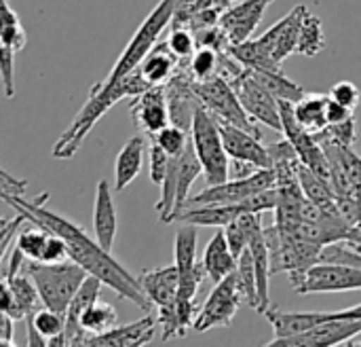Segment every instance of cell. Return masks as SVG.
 <instances>
[{"label":"cell","instance_id":"d4e9b609","mask_svg":"<svg viewBox=\"0 0 361 347\" xmlns=\"http://www.w3.org/2000/svg\"><path fill=\"white\" fill-rule=\"evenodd\" d=\"M298 178H300V184H302V191L305 195L315 201L317 206H322L324 210H330V212H338V199H336V191L332 187V182L324 176H319L317 172H313L309 165H305L300 161L298 165Z\"/></svg>","mask_w":361,"mask_h":347},{"label":"cell","instance_id":"6da1fadb","mask_svg":"<svg viewBox=\"0 0 361 347\" xmlns=\"http://www.w3.org/2000/svg\"><path fill=\"white\" fill-rule=\"evenodd\" d=\"M2 199L19 214H23L30 223H36L40 227H44L47 231L63 237L66 246H68V254L72 261H76L80 267L87 269L89 276H95L104 286H108L110 290L116 293V297L127 299L131 303H135L142 312L150 314L152 312V301L144 295L140 280L135 276H131L114 257L112 252L104 250L99 246V242L91 240L85 229L59 214H55L53 210H49L44 204L49 199V193H40L34 199H27L25 195H2Z\"/></svg>","mask_w":361,"mask_h":347},{"label":"cell","instance_id":"cb8c5ba5","mask_svg":"<svg viewBox=\"0 0 361 347\" xmlns=\"http://www.w3.org/2000/svg\"><path fill=\"white\" fill-rule=\"evenodd\" d=\"M203 174V163L195 151L192 138L186 146V151L178 157V201H176V220L178 216L186 210L188 199H190V189L195 180ZM173 220V223H176Z\"/></svg>","mask_w":361,"mask_h":347},{"label":"cell","instance_id":"3957f363","mask_svg":"<svg viewBox=\"0 0 361 347\" xmlns=\"http://www.w3.org/2000/svg\"><path fill=\"white\" fill-rule=\"evenodd\" d=\"M23 271L34 280L40 301L44 307L66 316L74 295L87 280V269L80 267L76 261H61V263H40L27 261Z\"/></svg>","mask_w":361,"mask_h":347},{"label":"cell","instance_id":"d590c367","mask_svg":"<svg viewBox=\"0 0 361 347\" xmlns=\"http://www.w3.org/2000/svg\"><path fill=\"white\" fill-rule=\"evenodd\" d=\"M152 140H157L169 157H178V155H182L186 151V146L190 142V131L169 123L157 136H152Z\"/></svg>","mask_w":361,"mask_h":347},{"label":"cell","instance_id":"8fae6325","mask_svg":"<svg viewBox=\"0 0 361 347\" xmlns=\"http://www.w3.org/2000/svg\"><path fill=\"white\" fill-rule=\"evenodd\" d=\"M243 108L247 110V114L260 123L271 127L273 131L283 134V125H281V110H279V100L252 74L250 68L243 70V74L233 83Z\"/></svg>","mask_w":361,"mask_h":347},{"label":"cell","instance_id":"7a4b0ae2","mask_svg":"<svg viewBox=\"0 0 361 347\" xmlns=\"http://www.w3.org/2000/svg\"><path fill=\"white\" fill-rule=\"evenodd\" d=\"M148 87H152V85H148V81L142 76L140 70H133V72L125 74L123 78H118L116 83H110V85H104V83L93 85L87 102L82 104V108L78 110L74 121L68 125V129L55 142V146L51 151L53 159H59V161L72 159L80 151L82 142L87 140L91 129L97 125V121L114 104H118L121 100L135 98L142 91H146Z\"/></svg>","mask_w":361,"mask_h":347},{"label":"cell","instance_id":"c3c4849f","mask_svg":"<svg viewBox=\"0 0 361 347\" xmlns=\"http://www.w3.org/2000/svg\"><path fill=\"white\" fill-rule=\"evenodd\" d=\"M343 244H347L349 248H353V250L361 252V223H357V225H353V227H351V233H349L347 242H343Z\"/></svg>","mask_w":361,"mask_h":347},{"label":"cell","instance_id":"9c48e42d","mask_svg":"<svg viewBox=\"0 0 361 347\" xmlns=\"http://www.w3.org/2000/svg\"><path fill=\"white\" fill-rule=\"evenodd\" d=\"M290 284L302 297L313 293H351L361 290V269L345 263L319 261Z\"/></svg>","mask_w":361,"mask_h":347},{"label":"cell","instance_id":"60d3db41","mask_svg":"<svg viewBox=\"0 0 361 347\" xmlns=\"http://www.w3.org/2000/svg\"><path fill=\"white\" fill-rule=\"evenodd\" d=\"M330 98H332V100H336L338 104H343V106H347V108L355 110L361 102V91L355 83H351V81H341V83L332 85V89H330Z\"/></svg>","mask_w":361,"mask_h":347},{"label":"cell","instance_id":"4316f807","mask_svg":"<svg viewBox=\"0 0 361 347\" xmlns=\"http://www.w3.org/2000/svg\"><path fill=\"white\" fill-rule=\"evenodd\" d=\"M4 282H8L13 295H15V303H17V318L19 320H25L27 316H32L34 312H38V303L40 301V295H38V288L34 284V280L23 271L11 276V278H2Z\"/></svg>","mask_w":361,"mask_h":347},{"label":"cell","instance_id":"ab89813d","mask_svg":"<svg viewBox=\"0 0 361 347\" xmlns=\"http://www.w3.org/2000/svg\"><path fill=\"white\" fill-rule=\"evenodd\" d=\"M169 159L171 157L163 151V146L157 140H152L150 142V182L152 184L163 187L165 176H167V170H169Z\"/></svg>","mask_w":361,"mask_h":347},{"label":"cell","instance_id":"f1b7e54d","mask_svg":"<svg viewBox=\"0 0 361 347\" xmlns=\"http://www.w3.org/2000/svg\"><path fill=\"white\" fill-rule=\"evenodd\" d=\"M326 49V34H324V21L307 11L302 25H300V34H298V45H296V55L302 57H315Z\"/></svg>","mask_w":361,"mask_h":347},{"label":"cell","instance_id":"f546056e","mask_svg":"<svg viewBox=\"0 0 361 347\" xmlns=\"http://www.w3.org/2000/svg\"><path fill=\"white\" fill-rule=\"evenodd\" d=\"M252 70V68H250ZM252 74L277 98V100H290V102H298L300 98H305V89L294 83L292 78H288L283 74V70H252Z\"/></svg>","mask_w":361,"mask_h":347},{"label":"cell","instance_id":"7dc6e473","mask_svg":"<svg viewBox=\"0 0 361 347\" xmlns=\"http://www.w3.org/2000/svg\"><path fill=\"white\" fill-rule=\"evenodd\" d=\"M25 324H27V346H49V341H47V339H44V337H42V335H40V331H38V329H36V327H34V322H32V318H30V316H27V318H25Z\"/></svg>","mask_w":361,"mask_h":347},{"label":"cell","instance_id":"1f68e13d","mask_svg":"<svg viewBox=\"0 0 361 347\" xmlns=\"http://www.w3.org/2000/svg\"><path fill=\"white\" fill-rule=\"evenodd\" d=\"M0 8H2V19H0V47H8L15 53H19L25 47V30L17 17V13L13 11L8 0H0Z\"/></svg>","mask_w":361,"mask_h":347},{"label":"cell","instance_id":"484cf974","mask_svg":"<svg viewBox=\"0 0 361 347\" xmlns=\"http://www.w3.org/2000/svg\"><path fill=\"white\" fill-rule=\"evenodd\" d=\"M328 98L319 93H307L294 102V114L298 123L311 134H319L328 127Z\"/></svg>","mask_w":361,"mask_h":347},{"label":"cell","instance_id":"ffe728a7","mask_svg":"<svg viewBox=\"0 0 361 347\" xmlns=\"http://www.w3.org/2000/svg\"><path fill=\"white\" fill-rule=\"evenodd\" d=\"M140 286L144 295L152 301L154 307H165L178 301L180 293V271L178 265H167V267H157V269H146L137 276Z\"/></svg>","mask_w":361,"mask_h":347},{"label":"cell","instance_id":"f35d334b","mask_svg":"<svg viewBox=\"0 0 361 347\" xmlns=\"http://www.w3.org/2000/svg\"><path fill=\"white\" fill-rule=\"evenodd\" d=\"M216 6L224 8L220 4V0H180L171 25H186L188 28L195 17H199L201 13H205L209 8H216Z\"/></svg>","mask_w":361,"mask_h":347},{"label":"cell","instance_id":"4fadbf2b","mask_svg":"<svg viewBox=\"0 0 361 347\" xmlns=\"http://www.w3.org/2000/svg\"><path fill=\"white\" fill-rule=\"evenodd\" d=\"M309 8L305 4H298L292 13H288L283 19H279L271 30H267L262 36H258V45L262 47V51L275 61V64H283L290 55H296V45H298V34H300V25L305 19V13Z\"/></svg>","mask_w":361,"mask_h":347},{"label":"cell","instance_id":"5b68a950","mask_svg":"<svg viewBox=\"0 0 361 347\" xmlns=\"http://www.w3.org/2000/svg\"><path fill=\"white\" fill-rule=\"evenodd\" d=\"M190 138H192L195 151L203 163V176H205L207 187L226 182L231 178V174H228L231 157L224 148L218 119L203 104H199V108L195 112Z\"/></svg>","mask_w":361,"mask_h":347},{"label":"cell","instance_id":"bcb514c9","mask_svg":"<svg viewBox=\"0 0 361 347\" xmlns=\"http://www.w3.org/2000/svg\"><path fill=\"white\" fill-rule=\"evenodd\" d=\"M15 318H11L8 314H0V343L2 346H11L13 343V333H15Z\"/></svg>","mask_w":361,"mask_h":347},{"label":"cell","instance_id":"d6a6232c","mask_svg":"<svg viewBox=\"0 0 361 347\" xmlns=\"http://www.w3.org/2000/svg\"><path fill=\"white\" fill-rule=\"evenodd\" d=\"M49 237H51V231H47L44 227L32 223L19 235H15V244L27 257V261H40Z\"/></svg>","mask_w":361,"mask_h":347},{"label":"cell","instance_id":"30bf717a","mask_svg":"<svg viewBox=\"0 0 361 347\" xmlns=\"http://www.w3.org/2000/svg\"><path fill=\"white\" fill-rule=\"evenodd\" d=\"M275 184H277V176H275L273 167L256 170L254 174H250L245 178H231L222 184H212V187L190 195L186 208L205 206V204H237V201L252 197L258 191L275 189Z\"/></svg>","mask_w":361,"mask_h":347},{"label":"cell","instance_id":"ac0fdd59","mask_svg":"<svg viewBox=\"0 0 361 347\" xmlns=\"http://www.w3.org/2000/svg\"><path fill=\"white\" fill-rule=\"evenodd\" d=\"M159 329L157 316L146 314L144 318L125 324V327H114L108 333L93 335L89 337L87 346H102V347H131V346H146L152 341L154 331Z\"/></svg>","mask_w":361,"mask_h":347},{"label":"cell","instance_id":"836d02e7","mask_svg":"<svg viewBox=\"0 0 361 347\" xmlns=\"http://www.w3.org/2000/svg\"><path fill=\"white\" fill-rule=\"evenodd\" d=\"M165 42L171 49V53L182 61H188L195 55V51L199 49L195 32L186 25H169V34H167Z\"/></svg>","mask_w":361,"mask_h":347},{"label":"cell","instance_id":"7402d4cb","mask_svg":"<svg viewBox=\"0 0 361 347\" xmlns=\"http://www.w3.org/2000/svg\"><path fill=\"white\" fill-rule=\"evenodd\" d=\"M180 64H182V59H178L173 53H171V49L167 47V42L165 40H161L146 57H144V61L140 64V72H142V76L148 81V85H167L176 74H178V70H180Z\"/></svg>","mask_w":361,"mask_h":347},{"label":"cell","instance_id":"d6986e66","mask_svg":"<svg viewBox=\"0 0 361 347\" xmlns=\"http://www.w3.org/2000/svg\"><path fill=\"white\" fill-rule=\"evenodd\" d=\"M118 229V216L112 199V187L108 180H99L95 189V206H93V233L99 246L112 252Z\"/></svg>","mask_w":361,"mask_h":347},{"label":"cell","instance_id":"681fc988","mask_svg":"<svg viewBox=\"0 0 361 347\" xmlns=\"http://www.w3.org/2000/svg\"><path fill=\"white\" fill-rule=\"evenodd\" d=\"M334 318H349V320H361V303L355 307L343 310V312H334Z\"/></svg>","mask_w":361,"mask_h":347},{"label":"cell","instance_id":"8992f818","mask_svg":"<svg viewBox=\"0 0 361 347\" xmlns=\"http://www.w3.org/2000/svg\"><path fill=\"white\" fill-rule=\"evenodd\" d=\"M277 206V189L258 191L252 197L237 201V204H205V206H190L186 208L178 220L184 225L197 227H226L243 214H264L273 212Z\"/></svg>","mask_w":361,"mask_h":347},{"label":"cell","instance_id":"e0dca14e","mask_svg":"<svg viewBox=\"0 0 361 347\" xmlns=\"http://www.w3.org/2000/svg\"><path fill=\"white\" fill-rule=\"evenodd\" d=\"M262 316L273 327L275 337L271 341H277V339L296 337L300 333H307V331L315 329L322 322L332 320L334 312H283L279 307H269Z\"/></svg>","mask_w":361,"mask_h":347},{"label":"cell","instance_id":"9a60e30c","mask_svg":"<svg viewBox=\"0 0 361 347\" xmlns=\"http://www.w3.org/2000/svg\"><path fill=\"white\" fill-rule=\"evenodd\" d=\"M218 127H220L222 142L231 159L247 161L260 170L273 167L271 153H269V146L262 144V136L247 131L243 127H237L233 123H226V121H218Z\"/></svg>","mask_w":361,"mask_h":347},{"label":"cell","instance_id":"ba28073f","mask_svg":"<svg viewBox=\"0 0 361 347\" xmlns=\"http://www.w3.org/2000/svg\"><path fill=\"white\" fill-rule=\"evenodd\" d=\"M241 303H245V297L241 290L239 274L235 269L231 276H226L224 280H220L214 286L207 301L201 305L192 329L197 333H207L216 327H228L233 322L235 314L239 312Z\"/></svg>","mask_w":361,"mask_h":347},{"label":"cell","instance_id":"f907efd6","mask_svg":"<svg viewBox=\"0 0 361 347\" xmlns=\"http://www.w3.org/2000/svg\"><path fill=\"white\" fill-rule=\"evenodd\" d=\"M233 2H237V0H220L222 6H228V4H233Z\"/></svg>","mask_w":361,"mask_h":347},{"label":"cell","instance_id":"b9f144b4","mask_svg":"<svg viewBox=\"0 0 361 347\" xmlns=\"http://www.w3.org/2000/svg\"><path fill=\"white\" fill-rule=\"evenodd\" d=\"M15 51L8 47H0V74H2V87L6 98L15 95Z\"/></svg>","mask_w":361,"mask_h":347},{"label":"cell","instance_id":"4dcf8cb0","mask_svg":"<svg viewBox=\"0 0 361 347\" xmlns=\"http://www.w3.org/2000/svg\"><path fill=\"white\" fill-rule=\"evenodd\" d=\"M116 324H118V314H116L114 305H110L102 299L93 301L87 307V312L82 314V329L89 333V337L108 333Z\"/></svg>","mask_w":361,"mask_h":347},{"label":"cell","instance_id":"8d00e7d4","mask_svg":"<svg viewBox=\"0 0 361 347\" xmlns=\"http://www.w3.org/2000/svg\"><path fill=\"white\" fill-rule=\"evenodd\" d=\"M319 142H334L341 146H353L357 142V121L355 117L345 121V123H336V125H328L324 131L315 134Z\"/></svg>","mask_w":361,"mask_h":347},{"label":"cell","instance_id":"7c38bea8","mask_svg":"<svg viewBox=\"0 0 361 347\" xmlns=\"http://www.w3.org/2000/svg\"><path fill=\"white\" fill-rule=\"evenodd\" d=\"M129 112H131L133 125H137V129H142L148 138L157 136L163 127H167L171 123L167 85L148 87L140 95L131 98Z\"/></svg>","mask_w":361,"mask_h":347},{"label":"cell","instance_id":"52a82bcc","mask_svg":"<svg viewBox=\"0 0 361 347\" xmlns=\"http://www.w3.org/2000/svg\"><path fill=\"white\" fill-rule=\"evenodd\" d=\"M188 85L195 91V95L201 100V104L218 121H226V123H233L237 127H243L247 131H254V134L262 136L260 129H258V125H256V121L243 108V104H241V100H239V95L235 91V87L224 76L218 74V76L207 78V81H190L188 78Z\"/></svg>","mask_w":361,"mask_h":347},{"label":"cell","instance_id":"83f0119b","mask_svg":"<svg viewBox=\"0 0 361 347\" xmlns=\"http://www.w3.org/2000/svg\"><path fill=\"white\" fill-rule=\"evenodd\" d=\"M220 55L212 47H199L188 61L180 64V72H184L190 81H207L220 74Z\"/></svg>","mask_w":361,"mask_h":347},{"label":"cell","instance_id":"74e56055","mask_svg":"<svg viewBox=\"0 0 361 347\" xmlns=\"http://www.w3.org/2000/svg\"><path fill=\"white\" fill-rule=\"evenodd\" d=\"M30 318H32L34 327L40 331V335L47 341L53 339V337H59L63 333V329H66V316H61V314H57V312H53L49 307L34 312Z\"/></svg>","mask_w":361,"mask_h":347},{"label":"cell","instance_id":"2e32d148","mask_svg":"<svg viewBox=\"0 0 361 347\" xmlns=\"http://www.w3.org/2000/svg\"><path fill=\"white\" fill-rule=\"evenodd\" d=\"M357 335H361V320H349V318H332L328 322L317 324L315 329L300 333L296 337L269 341V346H290V347H313V346H338L349 343Z\"/></svg>","mask_w":361,"mask_h":347},{"label":"cell","instance_id":"277c9868","mask_svg":"<svg viewBox=\"0 0 361 347\" xmlns=\"http://www.w3.org/2000/svg\"><path fill=\"white\" fill-rule=\"evenodd\" d=\"M178 2L180 0H159V4L148 13V17L142 21L137 32L131 36L129 45L118 55V59H116L114 68L110 70V74L102 81L104 85L116 83L125 74H129V72L140 68L144 57L161 42L163 32L171 25L176 8H178Z\"/></svg>","mask_w":361,"mask_h":347},{"label":"cell","instance_id":"7bdbcfd3","mask_svg":"<svg viewBox=\"0 0 361 347\" xmlns=\"http://www.w3.org/2000/svg\"><path fill=\"white\" fill-rule=\"evenodd\" d=\"M27 218L23 216V214H19L17 212V216L8 223V220H2V227H0V242H2V259L11 252L8 248H11V244H15L13 242V235H17V227L21 225V223H25Z\"/></svg>","mask_w":361,"mask_h":347},{"label":"cell","instance_id":"e575fe53","mask_svg":"<svg viewBox=\"0 0 361 347\" xmlns=\"http://www.w3.org/2000/svg\"><path fill=\"white\" fill-rule=\"evenodd\" d=\"M237 274H239V282H241L245 303L256 312V307H258V282H256L254 259H252V252L247 248H245V252L241 254V259L237 263Z\"/></svg>","mask_w":361,"mask_h":347},{"label":"cell","instance_id":"f6af8a7d","mask_svg":"<svg viewBox=\"0 0 361 347\" xmlns=\"http://www.w3.org/2000/svg\"><path fill=\"white\" fill-rule=\"evenodd\" d=\"M0 180H2V193H0V195H23V193H25L27 182H25V180L13 178L8 172H2Z\"/></svg>","mask_w":361,"mask_h":347},{"label":"cell","instance_id":"44dd1931","mask_svg":"<svg viewBox=\"0 0 361 347\" xmlns=\"http://www.w3.org/2000/svg\"><path fill=\"white\" fill-rule=\"evenodd\" d=\"M144 148L146 140L142 136H133L127 144L118 151L114 161V191L123 193L142 172L144 165Z\"/></svg>","mask_w":361,"mask_h":347},{"label":"cell","instance_id":"ee69618b","mask_svg":"<svg viewBox=\"0 0 361 347\" xmlns=\"http://www.w3.org/2000/svg\"><path fill=\"white\" fill-rule=\"evenodd\" d=\"M355 117V110L338 104L336 100L328 98V125H336V123H345L349 119Z\"/></svg>","mask_w":361,"mask_h":347},{"label":"cell","instance_id":"5bb4252c","mask_svg":"<svg viewBox=\"0 0 361 347\" xmlns=\"http://www.w3.org/2000/svg\"><path fill=\"white\" fill-rule=\"evenodd\" d=\"M271 4L273 0H237L224 6L220 15V28L228 36L231 45L250 40Z\"/></svg>","mask_w":361,"mask_h":347},{"label":"cell","instance_id":"603a6c76","mask_svg":"<svg viewBox=\"0 0 361 347\" xmlns=\"http://www.w3.org/2000/svg\"><path fill=\"white\" fill-rule=\"evenodd\" d=\"M237 257L231 250V244L226 240V233L220 229L207 244L205 254H203V265L207 271V278L218 284L220 280H224L226 276H231L237 269Z\"/></svg>","mask_w":361,"mask_h":347}]
</instances>
